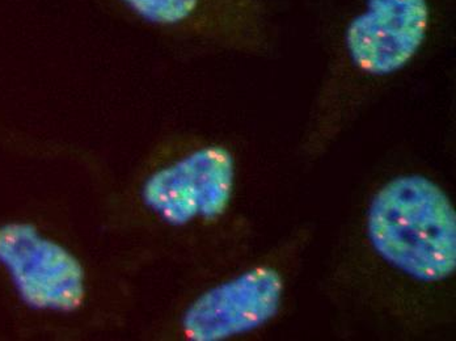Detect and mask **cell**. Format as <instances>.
<instances>
[{
  "label": "cell",
  "instance_id": "5",
  "mask_svg": "<svg viewBox=\"0 0 456 341\" xmlns=\"http://www.w3.org/2000/svg\"><path fill=\"white\" fill-rule=\"evenodd\" d=\"M0 265L30 309L72 313L85 301V269L79 260L32 224L0 227Z\"/></svg>",
  "mask_w": 456,
  "mask_h": 341
},
{
  "label": "cell",
  "instance_id": "1",
  "mask_svg": "<svg viewBox=\"0 0 456 341\" xmlns=\"http://www.w3.org/2000/svg\"><path fill=\"white\" fill-rule=\"evenodd\" d=\"M360 227L358 276L372 281L375 313L410 331L441 323L456 273V213L446 191L427 175H396L370 197Z\"/></svg>",
  "mask_w": 456,
  "mask_h": 341
},
{
  "label": "cell",
  "instance_id": "3",
  "mask_svg": "<svg viewBox=\"0 0 456 341\" xmlns=\"http://www.w3.org/2000/svg\"><path fill=\"white\" fill-rule=\"evenodd\" d=\"M308 243L310 230L303 227L251 267L200 294L183 312V337L191 341H222L273 323L283 310Z\"/></svg>",
  "mask_w": 456,
  "mask_h": 341
},
{
  "label": "cell",
  "instance_id": "6",
  "mask_svg": "<svg viewBox=\"0 0 456 341\" xmlns=\"http://www.w3.org/2000/svg\"><path fill=\"white\" fill-rule=\"evenodd\" d=\"M137 15L161 27L194 24L208 15L210 0H124Z\"/></svg>",
  "mask_w": 456,
  "mask_h": 341
},
{
  "label": "cell",
  "instance_id": "4",
  "mask_svg": "<svg viewBox=\"0 0 456 341\" xmlns=\"http://www.w3.org/2000/svg\"><path fill=\"white\" fill-rule=\"evenodd\" d=\"M236 184V162L227 147L204 145L152 172L142 188L144 207L176 229L213 223L227 215Z\"/></svg>",
  "mask_w": 456,
  "mask_h": 341
},
{
  "label": "cell",
  "instance_id": "2",
  "mask_svg": "<svg viewBox=\"0 0 456 341\" xmlns=\"http://www.w3.org/2000/svg\"><path fill=\"white\" fill-rule=\"evenodd\" d=\"M438 29L436 0H361L336 41L303 150L318 157L370 100L427 52Z\"/></svg>",
  "mask_w": 456,
  "mask_h": 341
}]
</instances>
